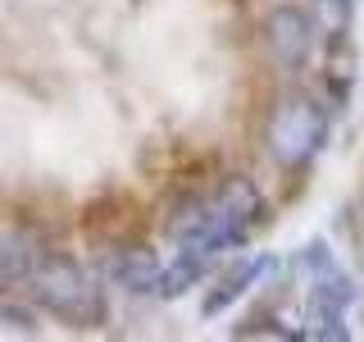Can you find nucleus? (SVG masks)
<instances>
[{
    "label": "nucleus",
    "mask_w": 364,
    "mask_h": 342,
    "mask_svg": "<svg viewBox=\"0 0 364 342\" xmlns=\"http://www.w3.org/2000/svg\"><path fill=\"white\" fill-rule=\"evenodd\" d=\"M28 292L41 311H50L55 319H68L73 328H96L109 315L105 288L73 256H41L37 269L28 274Z\"/></svg>",
    "instance_id": "f257e3e1"
},
{
    "label": "nucleus",
    "mask_w": 364,
    "mask_h": 342,
    "mask_svg": "<svg viewBox=\"0 0 364 342\" xmlns=\"http://www.w3.org/2000/svg\"><path fill=\"white\" fill-rule=\"evenodd\" d=\"M328 137V114L318 110V100L310 96H287L278 100L264 123V142H269V155L278 160L282 169H296L305 165Z\"/></svg>",
    "instance_id": "f03ea898"
},
{
    "label": "nucleus",
    "mask_w": 364,
    "mask_h": 342,
    "mask_svg": "<svg viewBox=\"0 0 364 342\" xmlns=\"http://www.w3.org/2000/svg\"><path fill=\"white\" fill-rule=\"evenodd\" d=\"M264 41H269V55L282 68H301L305 55H310V41H314V23H310L305 9L278 5L269 14V23H264Z\"/></svg>",
    "instance_id": "7ed1b4c3"
},
{
    "label": "nucleus",
    "mask_w": 364,
    "mask_h": 342,
    "mask_svg": "<svg viewBox=\"0 0 364 342\" xmlns=\"http://www.w3.org/2000/svg\"><path fill=\"white\" fill-rule=\"evenodd\" d=\"M210 201L219 210L223 228L232 233V242H246V233L264 219V197H259V187L250 178H223Z\"/></svg>",
    "instance_id": "20e7f679"
},
{
    "label": "nucleus",
    "mask_w": 364,
    "mask_h": 342,
    "mask_svg": "<svg viewBox=\"0 0 364 342\" xmlns=\"http://www.w3.org/2000/svg\"><path fill=\"white\" fill-rule=\"evenodd\" d=\"M41 247L32 233L23 228H0V288H14V283H28V274L37 269Z\"/></svg>",
    "instance_id": "39448f33"
},
{
    "label": "nucleus",
    "mask_w": 364,
    "mask_h": 342,
    "mask_svg": "<svg viewBox=\"0 0 364 342\" xmlns=\"http://www.w3.org/2000/svg\"><path fill=\"white\" fill-rule=\"evenodd\" d=\"M269 265H273L269 256H250L246 265L228 269L223 279L214 283L210 292H205V301H200V315H223V311H228V306H232V301H242V296L250 292V283H255V279H259V274H264Z\"/></svg>",
    "instance_id": "423d86ee"
},
{
    "label": "nucleus",
    "mask_w": 364,
    "mask_h": 342,
    "mask_svg": "<svg viewBox=\"0 0 364 342\" xmlns=\"http://www.w3.org/2000/svg\"><path fill=\"white\" fill-rule=\"evenodd\" d=\"M105 274L119 283V288H128V292H155L159 260L151 256V251H119V256L105 260Z\"/></svg>",
    "instance_id": "0eeeda50"
},
{
    "label": "nucleus",
    "mask_w": 364,
    "mask_h": 342,
    "mask_svg": "<svg viewBox=\"0 0 364 342\" xmlns=\"http://www.w3.org/2000/svg\"><path fill=\"white\" fill-rule=\"evenodd\" d=\"M210 260H200V256H191V251H178L173 256V265H159V283H155V296H182L187 288H196L200 283V274Z\"/></svg>",
    "instance_id": "6e6552de"
},
{
    "label": "nucleus",
    "mask_w": 364,
    "mask_h": 342,
    "mask_svg": "<svg viewBox=\"0 0 364 342\" xmlns=\"http://www.w3.org/2000/svg\"><path fill=\"white\" fill-rule=\"evenodd\" d=\"M350 23V0H314V32H328V37H341Z\"/></svg>",
    "instance_id": "1a4fd4ad"
},
{
    "label": "nucleus",
    "mask_w": 364,
    "mask_h": 342,
    "mask_svg": "<svg viewBox=\"0 0 364 342\" xmlns=\"http://www.w3.org/2000/svg\"><path fill=\"white\" fill-rule=\"evenodd\" d=\"M5 319L14 328H37V319H32V311H18V306H5Z\"/></svg>",
    "instance_id": "9d476101"
}]
</instances>
